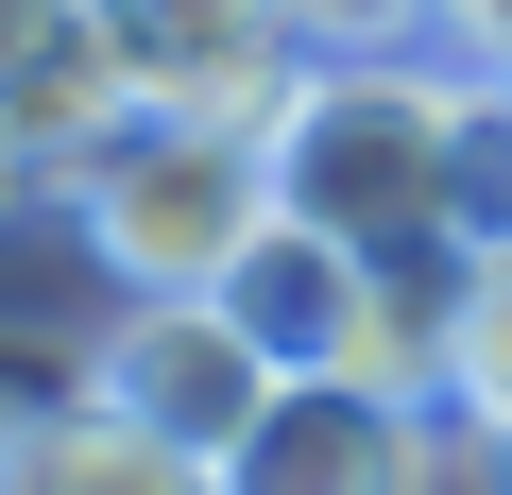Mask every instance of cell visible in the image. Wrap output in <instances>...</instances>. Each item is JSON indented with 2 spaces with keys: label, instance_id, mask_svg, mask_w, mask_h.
<instances>
[{
  "label": "cell",
  "instance_id": "cell-1",
  "mask_svg": "<svg viewBox=\"0 0 512 495\" xmlns=\"http://www.w3.org/2000/svg\"><path fill=\"white\" fill-rule=\"evenodd\" d=\"M444 154H461V52L444 35H359V52H308V86L274 120V205H308L342 239H427Z\"/></svg>",
  "mask_w": 512,
  "mask_h": 495
},
{
  "label": "cell",
  "instance_id": "cell-2",
  "mask_svg": "<svg viewBox=\"0 0 512 495\" xmlns=\"http://www.w3.org/2000/svg\"><path fill=\"white\" fill-rule=\"evenodd\" d=\"M69 222L103 291H222L256 257V222H274V137H222V120H120L86 171H69Z\"/></svg>",
  "mask_w": 512,
  "mask_h": 495
},
{
  "label": "cell",
  "instance_id": "cell-3",
  "mask_svg": "<svg viewBox=\"0 0 512 495\" xmlns=\"http://www.w3.org/2000/svg\"><path fill=\"white\" fill-rule=\"evenodd\" d=\"M274 393H291L274 342H256L222 291H120L103 308V410L154 427V444H188V461H239Z\"/></svg>",
  "mask_w": 512,
  "mask_h": 495
},
{
  "label": "cell",
  "instance_id": "cell-4",
  "mask_svg": "<svg viewBox=\"0 0 512 495\" xmlns=\"http://www.w3.org/2000/svg\"><path fill=\"white\" fill-rule=\"evenodd\" d=\"M222 478L239 495H461V410L376 393V376H291Z\"/></svg>",
  "mask_w": 512,
  "mask_h": 495
},
{
  "label": "cell",
  "instance_id": "cell-5",
  "mask_svg": "<svg viewBox=\"0 0 512 495\" xmlns=\"http://www.w3.org/2000/svg\"><path fill=\"white\" fill-rule=\"evenodd\" d=\"M0 103H18V120L86 171L120 120H154V86H137V18H120V0H0Z\"/></svg>",
  "mask_w": 512,
  "mask_h": 495
},
{
  "label": "cell",
  "instance_id": "cell-6",
  "mask_svg": "<svg viewBox=\"0 0 512 495\" xmlns=\"http://www.w3.org/2000/svg\"><path fill=\"white\" fill-rule=\"evenodd\" d=\"M359 274H376V239L274 205V222H256V257L222 274V308L274 342V376H342V342H359Z\"/></svg>",
  "mask_w": 512,
  "mask_h": 495
},
{
  "label": "cell",
  "instance_id": "cell-7",
  "mask_svg": "<svg viewBox=\"0 0 512 495\" xmlns=\"http://www.w3.org/2000/svg\"><path fill=\"white\" fill-rule=\"evenodd\" d=\"M0 495H222V461H188V444H154V427H120V410H69Z\"/></svg>",
  "mask_w": 512,
  "mask_h": 495
},
{
  "label": "cell",
  "instance_id": "cell-8",
  "mask_svg": "<svg viewBox=\"0 0 512 495\" xmlns=\"http://www.w3.org/2000/svg\"><path fill=\"white\" fill-rule=\"evenodd\" d=\"M69 410H103V342H52V325H0V478H18Z\"/></svg>",
  "mask_w": 512,
  "mask_h": 495
},
{
  "label": "cell",
  "instance_id": "cell-9",
  "mask_svg": "<svg viewBox=\"0 0 512 495\" xmlns=\"http://www.w3.org/2000/svg\"><path fill=\"white\" fill-rule=\"evenodd\" d=\"M444 222L512 239V69H461V154H444Z\"/></svg>",
  "mask_w": 512,
  "mask_h": 495
},
{
  "label": "cell",
  "instance_id": "cell-10",
  "mask_svg": "<svg viewBox=\"0 0 512 495\" xmlns=\"http://www.w3.org/2000/svg\"><path fill=\"white\" fill-rule=\"evenodd\" d=\"M461 427H512V239H478V308H461Z\"/></svg>",
  "mask_w": 512,
  "mask_h": 495
},
{
  "label": "cell",
  "instance_id": "cell-11",
  "mask_svg": "<svg viewBox=\"0 0 512 495\" xmlns=\"http://www.w3.org/2000/svg\"><path fill=\"white\" fill-rule=\"evenodd\" d=\"M35 205H69V154H52L18 103H0V222H35Z\"/></svg>",
  "mask_w": 512,
  "mask_h": 495
},
{
  "label": "cell",
  "instance_id": "cell-12",
  "mask_svg": "<svg viewBox=\"0 0 512 495\" xmlns=\"http://www.w3.org/2000/svg\"><path fill=\"white\" fill-rule=\"evenodd\" d=\"M291 18H308L325 52H359V35H427V18H444V0H291Z\"/></svg>",
  "mask_w": 512,
  "mask_h": 495
},
{
  "label": "cell",
  "instance_id": "cell-13",
  "mask_svg": "<svg viewBox=\"0 0 512 495\" xmlns=\"http://www.w3.org/2000/svg\"><path fill=\"white\" fill-rule=\"evenodd\" d=\"M461 69H512V0H444V18H427Z\"/></svg>",
  "mask_w": 512,
  "mask_h": 495
},
{
  "label": "cell",
  "instance_id": "cell-14",
  "mask_svg": "<svg viewBox=\"0 0 512 495\" xmlns=\"http://www.w3.org/2000/svg\"><path fill=\"white\" fill-rule=\"evenodd\" d=\"M222 495H239V478H222Z\"/></svg>",
  "mask_w": 512,
  "mask_h": 495
}]
</instances>
